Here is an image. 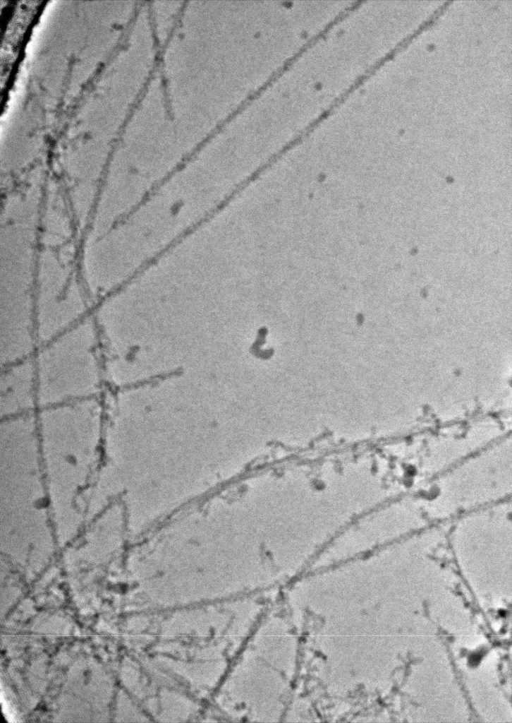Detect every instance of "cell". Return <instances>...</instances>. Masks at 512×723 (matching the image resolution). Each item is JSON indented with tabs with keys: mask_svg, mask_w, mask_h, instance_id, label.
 <instances>
[{
	"mask_svg": "<svg viewBox=\"0 0 512 723\" xmlns=\"http://www.w3.org/2000/svg\"><path fill=\"white\" fill-rule=\"evenodd\" d=\"M481 657H482L481 655L477 654V653L471 656L470 659L471 664H474V665L477 664L480 662V660L481 659Z\"/></svg>",
	"mask_w": 512,
	"mask_h": 723,
	"instance_id": "3",
	"label": "cell"
},
{
	"mask_svg": "<svg viewBox=\"0 0 512 723\" xmlns=\"http://www.w3.org/2000/svg\"><path fill=\"white\" fill-rule=\"evenodd\" d=\"M32 359L39 409L101 398L109 389L101 343L92 315L39 344Z\"/></svg>",
	"mask_w": 512,
	"mask_h": 723,
	"instance_id": "1",
	"label": "cell"
},
{
	"mask_svg": "<svg viewBox=\"0 0 512 723\" xmlns=\"http://www.w3.org/2000/svg\"><path fill=\"white\" fill-rule=\"evenodd\" d=\"M0 378L1 418L33 414L39 410L32 357L1 366Z\"/></svg>",
	"mask_w": 512,
	"mask_h": 723,
	"instance_id": "2",
	"label": "cell"
}]
</instances>
